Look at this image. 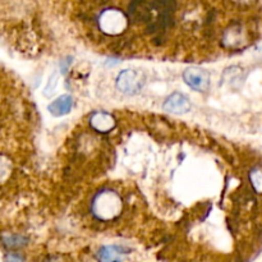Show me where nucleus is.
I'll return each instance as SVG.
<instances>
[{
	"instance_id": "obj_1",
	"label": "nucleus",
	"mask_w": 262,
	"mask_h": 262,
	"mask_svg": "<svg viewBox=\"0 0 262 262\" xmlns=\"http://www.w3.org/2000/svg\"><path fill=\"white\" fill-rule=\"evenodd\" d=\"M174 9V0H133L129 7V17L145 26L150 33L159 35L171 26Z\"/></svg>"
},
{
	"instance_id": "obj_2",
	"label": "nucleus",
	"mask_w": 262,
	"mask_h": 262,
	"mask_svg": "<svg viewBox=\"0 0 262 262\" xmlns=\"http://www.w3.org/2000/svg\"><path fill=\"white\" fill-rule=\"evenodd\" d=\"M122 197L113 189H104L99 192L92 200L91 210L95 216L102 222H112L122 212Z\"/></svg>"
},
{
	"instance_id": "obj_3",
	"label": "nucleus",
	"mask_w": 262,
	"mask_h": 262,
	"mask_svg": "<svg viewBox=\"0 0 262 262\" xmlns=\"http://www.w3.org/2000/svg\"><path fill=\"white\" fill-rule=\"evenodd\" d=\"M128 17L117 8H106L97 17V26L102 33L107 36H118L128 27Z\"/></svg>"
},
{
	"instance_id": "obj_4",
	"label": "nucleus",
	"mask_w": 262,
	"mask_h": 262,
	"mask_svg": "<svg viewBox=\"0 0 262 262\" xmlns=\"http://www.w3.org/2000/svg\"><path fill=\"white\" fill-rule=\"evenodd\" d=\"M117 89L124 95H137L145 84V76L137 69H124L118 74Z\"/></svg>"
},
{
	"instance_id": "obj_5",
	"label": "nucleus",
	"mask_w": 262,
	"mask_h": 262,
	"mask_svg": "<svg viewBox=\"0 0 262 262\" xmlns=\"http://www.w3.org/2000/svg\"><path fill=\"white\" fill-rule=\"evenodd\" d=\"M183 81L194 91L205 92L210 86V74L202 68H187L183 72Z\"/></svg>"
},
{
	"instance_id": "obj_6",
	"label": "nucleus",
	"mask_w": 262,
	"mask_h": 262,
	"mask_svg": "<svg viewBox=\"0 0 262 262\" xmlns=\"http://www.w3.org/2000/svg\"><path fill=\"white\" fill-rule=\"evenodd\" d=\"M164 109L166 112L171 113V114L183 115L189 112V109H191V102H189L188 97L186 95L181 94V92H174V94H171L165 100V102H164Z\"/></svg>"
},
{
	"instance_id": "obj_7",
	"label": "nucleus",
	"mask_w": 262,
	"mask_h": 262,
	"mask_svg": "<svg viewBox=\"0 0 262 262\" xmlns=\"http://www.w3.org/2000/svg\"><path fill=\"white\" fill-rule=\"evenodd\" d=\"M90 125L94 128L95 130L100 133H107L117 125L114 117L110 115L109 113L105 112H97L90 118Z\"/></svg>"
},
{
	"instance_id": "obj_8",
	"label": "nucleus",
	"mask_w": 262,
	"mask_h": 262,
	"mask_svg": "<svg viewBox=\"0 0 262 262\" xmlns=\"http://www.w3.org/2000/svg\"><path fill=\"white\" fill-rule=\"evenodd\" d=\"M73 106V99L71 95H61L56 100H54L50 105H49V113L54 117H61V115H67L72 110Z\"/></svg>"
},
{
	"instance_id": "obj_9",
	"label": "nucleus",
	"mask_w": 262,
	"mask_h": 262,
	"mask_svg": "<svg viewBox=\"0 0 262 262\" xmlns=\"http://www.w3.org/2000/svg\"><path fill=\"white\" fill-rule=\"evenodd\" d=\"M124 253L127 252H123L122 248L118 246H105L97 252V258L101 261H119Z\"/></svg>"
},
{
	"instance_id": "obj_10",
	"label": "nucleus",
	"mask_w": 262,
	"mask_h": 262,
	"mask_svg": "<svg viewBox=\"0 0 262 262\" xmlns=\"http://www.w3.org/2000/svg\"><path fill=\"white\" fill-rule=\"evenodd\" d=\"M58 83H59V74L53 73L50 76V78H49L48 83H46L45 90H43V95H45V96H51V95L55 94Z\"/></svg>"
},
{
	"instance_id": "obj_11",
	"label": "nucleus",
	"mask_w": 262,
	"mask_h": 262,
	"mask_svg": "<svg viewBox=\"0 0 262 262\" xmlns=\"http://www.w3.org/2000/svg\"><path fill=\"white\" fill-rule=\"evenodd\" d=\"M4 245L10 248L22 247V246L27 245V239L23 237H18V235H13V237H7L4 239Z\"/></svg>"
},
{
	"instance_id": "obj_12",
	"label": "nucleus",
	"mask_w": 262,
	"mask_h": 262,
	"mask_svg": "<svg viewBox=\"0 0 262 262\" xmlns=\"http://www.w3.org/2000/svg\"><path fill=\"white\" fill-rule=\"evenodd\" d=\"M251 182H252L253 187L257 189L258 192H262V173L258 170H255L251 173Z\"/></svg>"
},
{
	"instance_id": "obj_13",
	"label": "nucleus",
	"mask_w": 262,
	"mask_h": 262,
	"mask_svg": "<svg viewBox=\"0 0 262 262\" xmlns=\"http://www.w3.org/2000/svg\"><path fill=\"white\" fill-rule=\"evenodd\" d=\"M237 3H241V4H247V3H251L252 0H235Z\"/></svg>"
}]
</instances>
